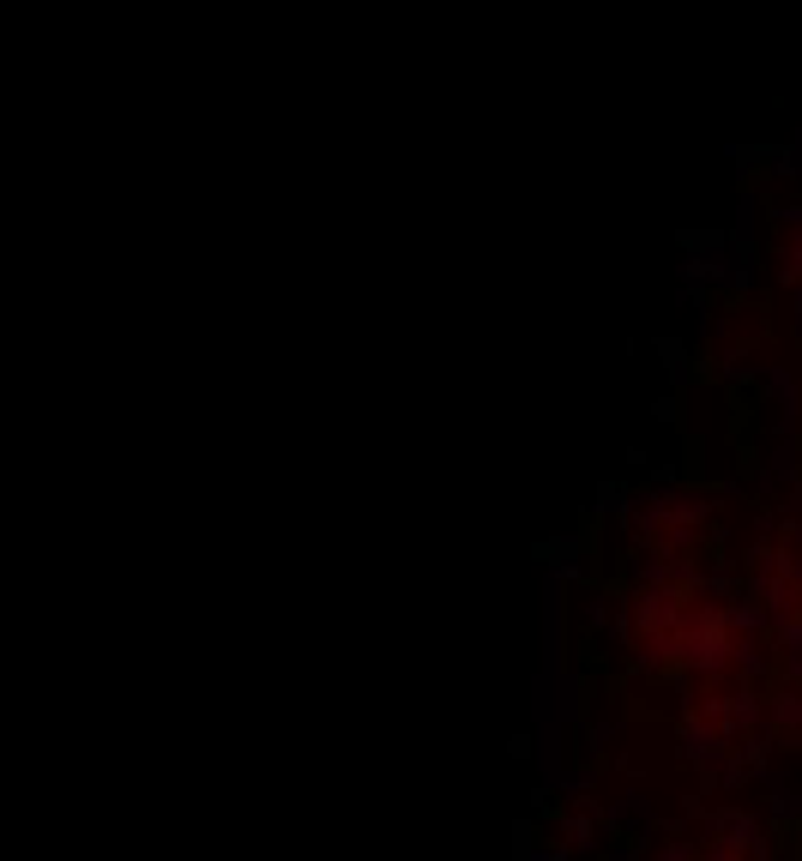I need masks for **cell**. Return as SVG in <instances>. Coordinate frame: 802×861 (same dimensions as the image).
<instances>
[{
	"label": "cell",
	"mask_w": 802,
	"mask_h": 861,
	"mask_svg": "<svg viewBox=\"0 0 802 861\" xmlns=\"http://www.w3.org/2000/svg\"><path fill=\"white\" fill-rule=\"evenodd\" d=\"M767 621H772V614L760 609V602H743V609L730 614V626H736V633H760V626H767ZM772 626H779V621H772Z\"/></svg>",
	"instance_id": "obj_1"
},
{
	"label": "cell",
	"mask_w": 802,
	"mask_h": 861,
	"mask_svg": "<svg viewBox=\"0 0 802 861\" xmlns=\"http://www.w3.org/2000/svg\"><path fill=\"white\" fill-rule=\"evenodd\" d=\"M658 861H694V850H687V843H676V850H664Z\"/></svg>",
	"instance_id": "obj_3"
},
{
	"label": "cell",
	"mask_w": 802,
	"mask_h": 861,
	"mask_svg": "<svg viewBox=\"0 0 802 861\" xmlns=\"http://www.w3.org/2000/svg\"><path fill=\"white\" fill-rule=\"evenodd\" d=\"M779 729H802V693H779V711H772Z\"/></svg>",
	"instance_id": "obj_2"
}]
</instances>
